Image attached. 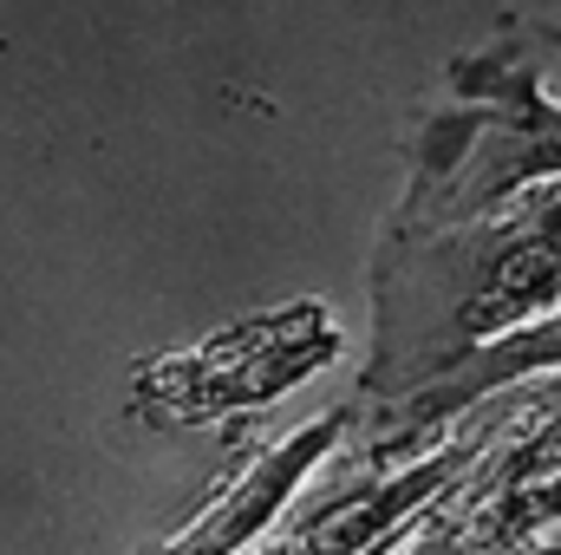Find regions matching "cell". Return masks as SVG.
Here are the masks:
<instances>
[{"instance_id":"cell-1","label":"cell","mask_w":561,"mask_h":555,"mask_svg":"<svg viewBox=\"0 0 561 555\" xmlns=\"http://www.w3.org/2000/svg\"><path fill=\"white\" fill-rule=\"evenodd\" d=\"M333 353V327L320 307H287L268 320H249L209 347H196L190 360H170L150 373V399L170 406L176 418H203V412H236L280 393L287 380L313 373V360Z\"/></svg>"},{"instance_id":"cell-2","label":"cell","mask_w":561,"mask_h":555,"mask_svg":"<svg viewBox=\"0 0 561 555\" xmlns=\"http://www.w3.org/2000/svg\"><path fill=\"white\" fill-rule=\"evenodd\" d=\"M307 457H313V444H294V451H280L275 464H262V471H255V477H249V484H242V490L222 503V510H209V517H203V530L176 536L163 555H222V550H236V543H242V536H249V530H255V523L275 510V497L287 490L294 464H307Z\"/></svg>"}]
</instances>
